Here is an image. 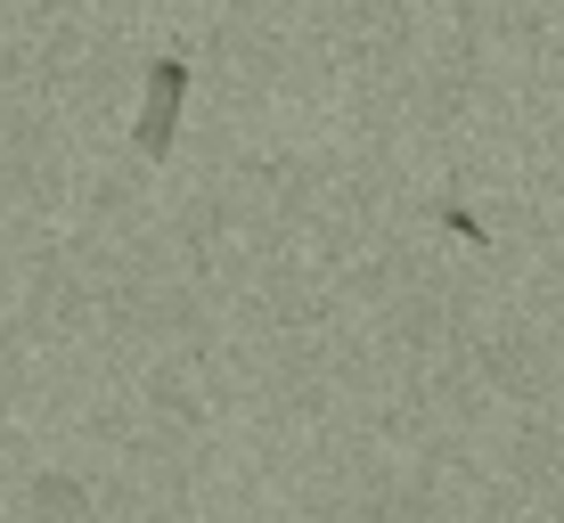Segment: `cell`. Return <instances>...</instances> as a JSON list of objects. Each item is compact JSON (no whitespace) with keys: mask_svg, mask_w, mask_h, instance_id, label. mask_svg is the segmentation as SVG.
Instances as JSON below:
<instances>
[{"mask_svg":"<svg viewBox=\"0 0 564 523\" xmlns=\"http://www.w3.org/2000/svg\"><path fill=\"white\" fill-rule=\"evenodd\" d=\"M181 99H188V66H181V57H155V66H148V99H140V123H131L140 156H172V140H181Z\"/></svg>","mask_w":564,"mask_h":523,"instance_id":"6da1fadb","label":"cell"}]
</instances>
